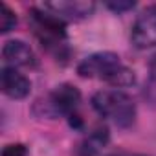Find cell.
Listing matches in <instances>:
<instances>
[{
	"mask_svg": "<svg viewBox=\"0 0 156 156\" xmlns=\"http://www.w3.org/2000/svg\"><path fill=\"white\" fill-rule=\"evenodd\" d=\"M92 107L101 118L110 119L119 129H129L136 121V103L121 90H101L94 94Z\"/></svg>",
	"mask_w": 156,
	"mask_h": 156,
	"instance_id": "2",
	"label": "cell"
},
{
	"mask_svg": "<svg viewBox=\"0 0 156 156\" xmlns=\"http://www.w3.org/2000/svg\"><path fill=\"white\" fill-rule=\"evenodd\" d=\"M30 13H31L30 19L35 28V35L42 42V46H46L50 51H61V48L64 46V39H66L64 20L42 6L31 8Z\"/></svg>",
	"mask_w": 156,
	"mask_h": 156,
	"instance_id": "4",
	"label": "cell"
},
{
	"mask_svg": "<svg viewBox=\"0 0 156 156\" xmlns=\"http://www.w3.org/2000/svg\"><path fill=\"white\" fill-rule=\"evenodd\" d=\"M130 41L138 50L156 46V4L147 6L136 17L130 30Z\"/></svg>",
	"mask_w": 156,
	"mask_h": 156,
	"instance_id": "5",
	"label": "cell"
},
{
	"mask_svg": "<svg viewBox=\"0 0 156 156\" xmlns=\"http://www.w3.org/2000/svg\"><path fill=\"white\" fill-rule=\"evenodd\" d=\"M114 156H147V154H129V152H125V154H114Z\"/></svg>",
	"mask_w": 156,
	"mask_h": 156,
	"instance_id": "13",
	"label": "cell"
},
{
	"mask_svg": "<svg viewBox=\"0 0 156 156\" xmlns=\"http://www.w3.org/2000/svg\"><path fill=\"white\" fill-rule=\"evenodd\" d=\"M151 73H152V77L156 79V57L151 61Z\"/></svg>",
	"mask_w": 156,
	"mask_h": 156,
	"instance_id": "12",
	"label": "cell"
},
{
	"mask_svg": "<svg viewBox=\"0 0 156 156\" xmlns=\"http://www.w3.org/2000/svg\"><path fill=\"white\" fill-rule=\"evenodd\" d=\"M134 6H136L134 2H108V4H107V8L112 9V11H116V13L129 11V9H132Z\"/></svg>",
	"mask_w": 156,
	"mask_h": 156,
	"instance_id": "11",
	"label": "cell"
},
{
	"mask_svg": "<svg viewBox=\"0 0 156 156\" xmlns=\"http://www.w3.org/2000/svg\"><path fill=\"white\" fill-rule=\"evenodd\" d=\"M2 156H28V149L22 143H9L4 147Z\"/></svg>",
	"mask_w": 156,
	"mask_h": 156,
	"instance_id": "10",
	"label": "cell"
},
{
	"mask_svg": "<svg viewBox=\"0 0 156 156\" xmlns=\"http://www.w3.org/2000/svg\"><path fill=\"white\" fill-rule=\"evenodd\" d=\"M77 73L81 77H87V79L105 81L116 90L130 87L136 81L134 72L121 61L119 55L112 51H99L85 57L77 66Z\"/></svg>",
	"mask_w": 156,
	"mask_h": 156,
	"instance_id": "1",
	"label": "cell"
},
{
	"mask_svg": "<svg viewBox=\"0 0 156 156\" xmlns=\"http://www.w3.org/2000/svg\"><path fill=\"white\" fill-rule=\"evenodd\" d=\"M15 26H17V15H15V11L6 2H2V4H0V31L8 33Z\"/></svg>",
	"mask_w": 156,
	"mask_h": 156,
	"instance_id": "9",
	"label": "cell"
},
{
	"mask_svg": "<svg viewBox=\"0 0 156 156\" xmlns=\"http://www.w3.org/2000/svg\"><path fill=\"white\" fill-rule=\"evenodd\" d=\"M0 83H2V92L11 99H24L28 98L31 90V81L24 73H20L17 68H11V66L2 68Z\"/></svg>",
	"mask_w": 156,
	"mask_h": 156,
	"instance_id": "8",
	"label": "cell"
},
{
	"mask_svg": "<svg viewBox=\"0 0 156 156\" xmlns=\"http://www.w3.org/2000/svg\"><path fill=\"white\" fill-rule=\"evenodd\" d=\"M2 59L6 62V66L11 68H35L37 66V57L33 53V50L30 48V44H26L24 41L19 39H11L6 41L2 46Z\"/></svg>",
	"mask_w": 156,
	"mask_h": 156,
	"instance_id": "6",
	"label": "cell"
},
{
	"mask_svg": "<svg viewBox=\"0 0 156 156\" xmlns=\"http://www.w3.org/2000/svg\"><path fill=\"white\" fill-rule=\"evenodd\" d=\"M79 103H81V92L73 85L64 83V85L55 87L48 96L41 98L35 103L33 112L41 118H51V119L59 116L73 118Z\"/></svg>",
	"mask_w": 156,
	"mask_h": 156,
	"instance_id": "3",
	"label": "cell"
},
{
	"mask_svg": "<svg viewBox=\"0 0 156 156\" xmlns=\"http://www.w3.org/2000/svg\"><path fill=\"white\" fill-rule=\"evenodd\" d=\"M42 8L57 15L59 19L66 20H81L87 19L94 13L96 4L94 2H85V0H59V2H44Z\"/></svg>",
	"mask_w": 156,
	"mask_h": 156,
	"instance_id": "7",
	"label": "cell"
}]
</instances>
